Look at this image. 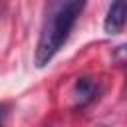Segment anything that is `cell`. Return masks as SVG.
<instances>
[{"label": "cell", "instance_id": "obj_2", "mask_svg": "<svg viewBox=\"0 0 127 127\" xmlns=\"http://www.w3.org/2000/svg\"><path fill=\"white\" fill-rule=\"evenodd\" d=\"M125 20H127L125 0H111L107 8V16L103 20V30L107 34H121L125 28Z\"/></svg>", "mask_w": 127, "mask_h": 127}, {"label": "cell", "instance_id": "obj_4", "mask_svg": "<svg viewBox=\"0 0 127 127\" xmlns=\"http://www.w3.org/2000/svg\"><path fill=\"white\" fill-rule=\"evenodd\" d=\"M6 109H8V107H6L4 103H0V123H4V119H6V113H8Z\"/></svg>", "mask_w": 127, "mask_h": 127}, {"label": "cell", "instance_id": "obj_3", "mask_svg": "<svg viewBox=\"0 0 127 127\" xmlns=\"http://www.w3.org/2000/svg\"><path fill=\"white\" fill-rule=\"evenodd\" d=\"M97 93H99V87H97L95 79H91V77L75 79V83H73V97H75V105L77 107H85L91 101H95Z\"/></svg>", "mask_w": 127, "mask_h": 127}, {"label": "cell", "instance_id": "obj_1", "mask_svg": "<svg viewBox=\"0 0 127 127\" xmlns=\"http://www.w3.org/2000/svg\"><path fill=\"white\" fill-rule=\"evenodd\" d=\"M85 4L87 0H56L52 4L36 46V67L48 65L54 60V56L64 48Z\"/></svg>", "mask_w": 127, "mask_h": 127}]
</instances>
